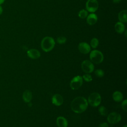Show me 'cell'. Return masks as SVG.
Segmentation results:
<instances>
[{
	"mask_svg": "<svg viewBox=\"0 0 127 127\" xmlns=\"http://www.w3.org/2000/svg\"><path fill=\"white\" fill-rule=\"evenodd\" d=\"M88 102L83 97H77L71 103V110L76 113H81L84 112L88 107Z\"/></svg>",
	"mask_w": 127,
	"mask_h": 127,
	"instance_id": "obj_1",
	"label": "cell"
},
{
	"mask_svg": "<svg viewBox=\"0 0 127 127\" xmlns=\"http://www.w3.org/2000/svg\"><path fill=\"white\" fill-rule=\"evenodd\" d=\"M55 45V41L53 38L47 36L44 37L41 43L42 49L45 52H49L52 50Z\"/></svg>",
	"mask_w": 127,
	"mask_h": 127,
	"instance_id": "obj_2",
	"label": "cell"
},
{
	"mask_svg": "<svg viewBox=\"0 0 127 127\" xmlns=\"http://www.w3.org/2000/svg\"><path fill=\"white\" fill-rule=\"evenodd\" d=\"M89 58L91 62L96 64L101 63L104 60V56L102 52L97 50H93L90 52Z\"/></svg>",
	"mask_w": 127,
	"mask_h": 127,
	"instance_id": "obj_3",
	"label": "cell"
},
{
	"mask_svg": "<svg viewBox=\"0 0 127 127\" xmlns=\"http://www.w3.org/2000/svg\"><path fill=\"white\" fill-rule=\"evenodd\" d=\"M87 102L91 106L97 107L101 102V96L97 92H93L89 96Z\"/></svg>",
	"mask_w": 127,
	"mask_h": 127,
	"instance_id": "obj_4",
	"label": "cell"
},
{
	"mask_svg": "<svg viewBox=\"0 0 127 127\" xmlns=\"http://www.w3.org/2000/svg\"><path fill=\"white\" fill-rule=\"evenodd\" d=\"M82 77L80 75H77L74 76L70 81V87L72 90H77L82 86Z\"/></svg>",
	"mask_w": 127,
	"mask_h": 127,
	"instance_id": "obj_5",
	"label": "cell"
},
{
	"mask_svg": "<svg viewBox=\"0 0 127 127\" xmlns=\"http://www.w3.org/2000/svg\"><path fill=\"white\" fill-rule=\"evenodd\" d=\"M86 10L91 13H94L97 10L99 3L97 0H87L85 4Z\"/></svg>",
	"mask_w": 127,
	"mask_h": 127,
	"instance_id": "obj_6",
	"label": "cell"
},
{
	"mask_svg": "<svg viewBox=\"0 0 127 127\" xmlns=\"http://www.w3.org/2000/svg\"><path fill=\"white\" fill-rule=\"evenodd\" d=\"M81 68L84 72L86 73H90L93 71L94 69V66L91 61L85 60L81 63Z\"/></svg>",
	"mask_w": 127,
	"mask_h": 127,
	"instance_id": "obj_7",
	"label": "cell"
},
{
	"mask_svg": "<svg viewBox=\"0 0 127 127\" xmlns=\"http://www.w3.org/2000/svg\"><path fill=\"white\" fill-rule=\"evenodd\" d=\"M121 120V116L120 114L113 112L110 113L107 117V121L111 124H115L119 123Z\"/></svg>",
	"mask_w": 127,
	"mask_h": 127,
	"instance_id": "obj_8",
	"label": "cell"
},
{
	"mask_svg": "<svg viewBox=\"0 0 127 127\" xmlns=\"http://www.w3.org/2000/svg\"><path fill=\"white\" fill-rule=\"evenodd\" d=\"M78 50L80 53L83 54H87L90 51V46L86 42H81L78 46Z\"/></svg>",
	"mask_w": 127,
	"mask_h": 127,
	"instance_id": "obj_9",
	"label": "cell"
},
{
	"mask_svg": "<svg viewBox=\"0 0 127 127\" xmlns=\"http://www.w3.org/2000/svg\"><path fill=\"white\" fill-rule=\"evenodd\" d=\"M27 55L28 57L32 59H37L40 58L41 54L40 52L35 49H31L27 52Z\"/></svg>",
	"mask_w": 127,
	"mask_h": 127,
	"instance_id": "obj_10",
	"label": "cell"
},
{
	"mask_svg": "<svg viewBox=\"0 0 127 127\" xmlns=\"http://www.w3.org/2000/svg\"><path fill=\"white\" fill-rule=\"evenodd\" d=\"M52 103L56 106H59L62 105L64 102V99L63 97L59 94H55L52 99Z\"/></svg>",
	"mask_w": 127,
	"mask_h": 127,
	"instance_id": "obj_11",
	"label": "cell"
},
{
	"mask_svg": "<svg viewBox=\"0 0 127 127\" xmlns=\"http://www.w3.org/2000/svg\"><path fill=\"white\" fill-rule=\"evenodd\" d=\"M98 20L97 15L94 13H91L86 17V22L90 25H93L96 24Z\"/></svg>",
	"mask_w": 127,
	"mask_h": 127,
	"instance_id": "obj_12",
	"label": "cell"
},
{
	"mask_svg": "<svg viewBox=\"0 0 127 127\" xmlns=\"http://www.w3.org/2000/svg\"><path fill=\"white\" fill-rule=\"evenodd\" d=\"M115 30L117 33L122 34L125 30V25L122 22H117L115 25Z\"/></svg>",
	"mask_w": 127,
	"mask_h": 127,
	"instance_id": "obj_13",
	"label": "cell"
},
{
	"mask_svg": "<svg viewBox=\"0 0 127 127\" xmlns=\"http://www.w3.org/2000/svg\"><path fill=\"white\" fill-rule=\"evenodd\" d=\"M57 124L59 127H67L68 122L65 118L63 117H59L57 119Z\"/></svg>",
	"mask_w": 127,
	"mask_h": 127,
	"instance_id": "obj_14",
	"label": "cell"
},
{
	"mask_svg": "<svg viewBox=\"0 0 127 127\" xmlns=\"http://www.w3.org/2000/svg\"><path fill=\"white\" fill-rule=\"evenodd\" d=\"M23 101L26 103H29L32 98V94L31 92L29 90H25L22 95Z\"/></svg>",
	"mask_w": 127,
	"mask_h": 127,
	"instance_id": "obj_15",
	"label": "cell"
},
{
	"mask_svg": "<svg viewBox=\"0 0 127 127\" xmlns=\"http://www.w3.org/2000/svg\"><path fill=\"white\" fill-rule=\"evenodd\" d=\"M127 10H123L121 11L118 14V19L119 21L123 23H127Z\"/></svg>",
	"mask_w": 127,
	"mask_h": 127,
	"instance_id": "obj_16",
	"label": "cell"
},
{
	"mask_svg": "<svg viewBox=\"0 0 127 127\" xmlns=\"http://www.w3.org/2000/svg\"><path fill=\"white\" fill-rule=\"evenodd\" d=\"M113 98L115 101L117 102H119L123 100V95L120 91H116L114 92L113 94Z\"/></svg>",
	"mask_w": 127,
	"mask_h": 127,
	"instance_id": "obj_17",
	"label": "cell"
},
{
	"mask_svg": "<svg viewBox=\"0 0 127 127\" xmlns=\"http://www.w3.org/2000/svg\"><path fill=\"white\" fill-rule=\"evenodd\" d=\"M78 16L81 19H84L88 16V11L86 9H81L79 11Z\"/></svg>",
	"mask_w": 127,
	"mask_h": 127,
	"instance_id": "obj_18",
	"label": "cell"
},
{
	"mask_svg": "<svg viewBox=\"0 0 127 127\" xmlns=\"http://www.w3.org/2000/svg\"><path fill=\"white\" fill-rule=\"evenodd\" d=\"M99 45V40L96 38H93L91 39L90 41V46L91 47L93 48H96Z\"/></svg>",
	"mask_w": 127,
	"mask_h": 127,
	"instance_id": "obj_19",
	"label": "cell"
},
{
	"mask_svg": "<svg viewBox=\"0 0 127 127\" xmlns=\"http://www.w3.org/2000/svg\"><path fill=\"white\" fill-rule=\"evenodd\" d=\"M99 112L103 116H106L108 114V111L104 106H101L99 108Z\"/></svg>",
	"mask_w": 127,
	"mask_h": 127,
	"instance_id": "obj_20",
	"label": "cell"
},
{
	"mask_svg": "<svg viewBox=\"0 0 127 127\" xmlns=\"http://www.w3.org/2000/svg\"><path fill=\"white\" fill-rule=\"evenodd\" d=\"M66 41V38L64 36H60L57 39V42L59 44H64Z\"/></svg>",
	"mask_w": 127,
	"mask_h": 127,
	"instance_id": "obj_21",
	"label": "cell"
},
{
	"mask_svg": "<svg viewBox=\"0 0 127 127\" xmlns=\"http://www.w3.org/2000/svg\"><path fill=\"white\" fill-rule=\"evenodd\" d=\"M95 74L98 77H102L104 75V72L101 69H97L95 71Z\"/></svg>",
	"mask_w": 127,
	"mask_h": 127,
	"instance_id": "obj_22",
	"label": "cell"
},
{
	"mask_svg": "<svg viewBox=\"0 0 127 127\" xmlns=\"http://www.w3.org/2000/svg\"><path fill=\"white\" fill-rule=\"evenodd\" d=\"M82 78H83L84 80L86 82H90L92 80V76L89 73H86L84 74L82 76Z\"/></svg>",
	"mask_w": 127,
	"mask_h": 127,
	"instance_id": "obj_23",
	"label": "cell"
},
{
	"mask_svg": "<svg viewBox=\"0 0 127 127\" xmlns=\"http://www.w3.org/2000/svg\"><path fill=\"white\" fill-rule=\"evenodd\" d=\"M122 108L123 110H124L125 112H127V100L125 99L124 100L122 103Z\"/></svg>",
	"mask_w": 127,
	"mask_h": 127,
	"instance_id": "obj_24",
	"label": "cell"
},
{
	"mask_svg": "<svg viewBox=\"0 0 127 127\" xmlns=\"http://www.w3.org/2000/svg\"><path fill=\"white\" fill-rule=\"evenodd\" d=\"M98 127H109V126L107 123H102L99 124Z\"/></svg>",
	"mask_w": 127,
	"mask_h": 127,
	"instance_id": "obj_25",
	"label": "cell"
},
{
	"mask_svg": "<svg viewBox=\"0 0 127 127\" xmlns=\"http://www.w3.org/2000/svg\"><path fill=\"white\" fill-rule=\"evenodd\" d=\"M121 0H113V2L114 3H115V4H117V3H119L121 2Z\"/></svg>",
	"mask_w": 127,
	"mask_h": 127,
	"instance_id": "obj_26",
	"label": "cell"
},
{
	"mask_svg": "<svg viewBox=\"0 0 127 127\" xmlns=\"http://www.w3.org/2000/svg\"><path fill=\"white\" fill-rule=\"evenodd\" d=\"M2 13V7L0 5V15Z\"/></svg>",
	"mask_w": 127,
	"mask_h": 127,
	"instance_id": "obj_27",
	"label": "cell"
},
{
	"mask_svg": "<svg viewBox=\"0 0 127 127\" xmlns=\"http://www.w3.org/2000/svg\"><path fill=\"white\" fill-rule=\"evenodd\" d=\"M5 0H0V5L2 3H3L4 2Z\"/></svg>",
	"mask_w": 127,
	"mask_h": 127,
	"instance_id": "obj_28",
	"label": "cell"
},
{
	"mask_svg": "<svg viewBox=\"0 0 127 127\" xmlns=\"http://www.w3.org/2000/svg\"><path fill=\"white\" fill-rule=\"evenodd\" d=\"M127 127V125H125L123 126V127Z\"/></svg>",
	"mask_w": 127,
	"mask_h": 127,
	"instance_id": "obj_29",
	"label": "cell"
}]
</instances>
